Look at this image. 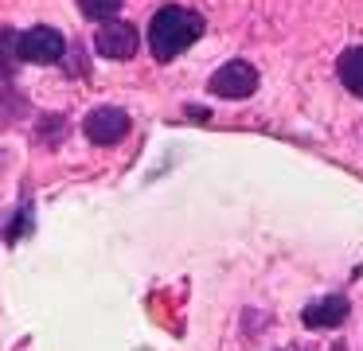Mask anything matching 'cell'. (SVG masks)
Instances as JSON below:
<instances>
[{
  "label": "cell",
  "mask_w": 363,
  "mask_h": 351,
  "mask_svg": "<svg viewBox=\"0 0 363 351\" xmlns=\"http://www.w3.org/2000/svg\"><path fill=\"white\" fill-rule=\"evenodd\" d=\"M203 16L191 12V8H180V4H164L157 16L149 20V51L152 59L160 62H172L176 55H184L199 35H203Z\"/></svg>",
  "instance_id": "6da1fadb"
},
{
  "label": "cell",
  "mask_w": 363,
  "mask_h": 351,
  "mask_svg": "<svg viewBox=\"0 0 363 351\" xmlns=\"http://www.w3.org/2000/svg\"><path fill=\"white\" fill-rule=\"evenodd\" d=\"M63 51H67L63 31L48 28V23L28 28L24 35H16V59H24V62H40V67H48V62L63 59Z\"/></svg>",
  "instance_id": "7a4b0ae2"
},
{
  "label": "cell",
  "mask_w": 363,
  "mask_h": 351,
  "mask_svg": "<svg viewBox=\"0 0 363 351\" xmlns=\"http://www.w3.org/2000/svg\"><path fill=\"white\" fill-rule=\"evenodd\" d=\"M94 47H98L102 59L125 62V59H133L137 47H141V31H137L129 20H106L102 28H98V35H94Z\"/></svg>",
  "instance_id": "3957f363"
},
{
  "label": "cell",
  "mask_w": 363,
  "mask_h": 351,
  "mask_svg": "<svg viewBox=\"0 0 363 351\" xmlns=\"http://www.w3.org/2000/svg\"><path fill=\"white\" fill-rule=\"evenodd\" d=\"M207 90L219 94V98H250L258 90V70L242 59H230L227 67H219L207 82Z\"/></svg>",
  "instance_id": "277c9868"
},
{
  "label": "cell",
  "mask_w": 363,
  "mask_h": 351,
  "mask_svg": "<svg viewBox=\"0 0 363 351\" xmlns=\"http://www.w3.org/2000/svg\"><path fill=\"white\" fill-rule=\"evenodd\" d=\"M82 133H86L94 145H118V140H125V133H129V113L118 109V106H98V109L86 113Z\"/></svg>",
  "instance_id": "5b68a950"
},
{
  "label": "cell",
  "mask_w": 363,
  "mask_h": 351,
  "mask_svg": "<svg viewBox=\"0 0 363 351\" xmlns=\"http://www.w3.org/2000/svg\"><path fill=\"white\" fill-rule=\"evenodd\" d=\"M347 312H352V304H347V296H320V301H313L305 308V324L308 328H340L347 320Z\"/></svg>",
  "instance_id": "8992f818"
},
{
  "label": "cell",
  "mask_w": 363,
  "mask_h": 351,
  "mask_svg": "<svg viewBox=\"0 0 363 351\" xmlns=\"http://www.w3.org/2000/svg\"><path fill=\"white\" fill-rule=\"evenodd\" d=\"M336 70H340V82H344L355 98H363V47H347V51L340 55Z\"/></svg>",
  "instance_id": "52a82bcc"
},
{
  "label": "cell",
  "mask_w": 363,
  "mask_h": 351,
  "mask_svg": "<svg viewBox=\"0 0 363 351\" xmlns=\"http://www.w3.org/2000/svg\"><path fill=\"white\" fill-rule=\"evenodd\" d=\"M16 31L12 28H0V78H12L16 74Z\"/></svg>",
  "instance_id": "ba28073f"
},
{
  "label": "cell",
  "mask_w": 363,
  "mask_h": 351,
  "mask_svg": "<svg viewBox=\"0 0 363 351\" xmlns=\"http://www.w3.org/2000/svg\"><path fill=\"white\" fill-rule=\"evenodd\" d=\"M79 12L86 16V20H98V23H106V20H118V12H121V0H79Z\"/></svg>",
  "instance_id": "9c48e42d"
},
{
  "label": "cell",
  "mask_w": 363,
  "mask_h": 351,
  "mask_svg": "<svg viewBox=\"0 0 363 351\" xmlns=\"http://www.w3.org/2000/svg\"><path fill=\"white\" fill-rule=\"evenodd\" d=\"M336 351H344V347H336Z\"/></svg>",
  "instance_id": "30bf717a"
}]
</instances>
